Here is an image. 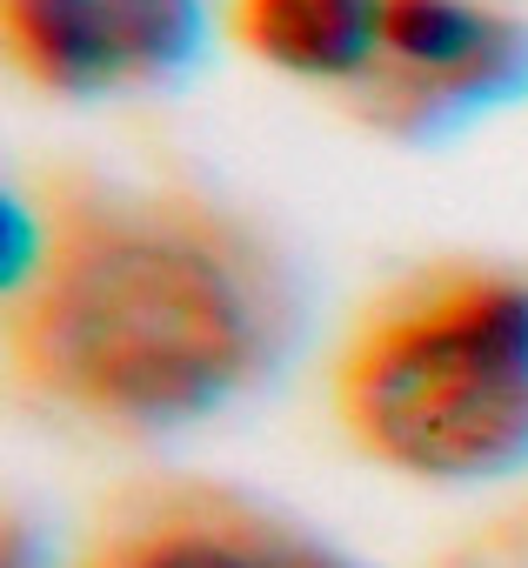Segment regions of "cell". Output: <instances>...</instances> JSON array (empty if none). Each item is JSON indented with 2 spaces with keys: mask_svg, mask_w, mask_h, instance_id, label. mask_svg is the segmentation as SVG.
Returning <instances> with one entry per match:
<instances>
[{
  "mask_svg": "<svg viewBox=\"0 0 528 568\" xmlns=\"http://www.w3.org/2000/svg\"><path fill=\"white\" fill-rule=\"evenodd\" d=\"M295 335L282 267L234 221L121 187H68L8 288V355L108 428H187L275 375Z\"/></svg>",
  "mask_w": 528,
  "mask_h": 568,
  "instance_id": "cell-1",
  "label": "cell"
},
{
  "mask_svg": "<svg viewBox=\"0 0 528 568\" xmlns=\"http://www.w3.org/2000/svg\"><path fill=\"white\" fill-rule=\"evenodd\" d=\"M335 408L362 455L415 481L528 468V281L461 267L402 288L355 328Z\"/></svg>",
  "mask_w": 528,
  "mask_h": 568,
  "instance_id": "cell-2",
  "label": "cell"
},
{
  "mask_svg": "<svg viewBox=\"0 0 528 568\" xmlns=\"http://www.w3.org/2000/svg\"><path fill=\"white\" fill-rule=\"evenodd\" d=\"M355 88L375 128L448 134L528 94V21L481 0H382V54Z\"/></svg>",
  "mask_w": 528,
  "mask_h": 568,
  "instance_id": "cell-3",
  "label": "cell"
},
{
  "mask_svg": "<svg viewBox=\"0 0 528 568\" xmlns=\"http://www.w3.org/2000/svg\"><path fill=\"white\" fill-rule=\"evenodd\" d=\"M0 34L28 81L54 94H128L194 68L201 0H0Z\"/></svg>",
  "mask_w": 528,
  "mask_h": 568,
  "instance_id": "cell-4",
  "label": "cell"
},
{
  "mask_svg": "<svg viewBox=\"0 0 528 568\" xmlns=\"http://www.w3.org/2000/svg\"><path fill=\"white\" fill-rule=\"evenodd\" d=\"M234 34L302 81H362L382 54V0H234Z\"/></svg>",
  "mask_w": 528,
  "mask_h": 568,
  "instance_id": "cell-5",
  "label": "cell"
},
{
  "mask_svg": "<svg viewBox=\"0 0 528 568\" xmlns=\"http://www.w3.org/2000/svg\"><path fill=\"white\" fill-rule=\"evenodd\" d=\"M275 535L282 521L241 501H174L114 528L81 568H275Z\"/></svg>",
  "mask_w": 528,
  "mask_h": 568,
  "instance_id": "cell-6",
  "label": "cell"
},
{
  "mask_svg": "<svg viewBox=\"0 0 528 568\" xmlns=\"http://www.w3.org/2000/svg\"><path fill=\"white\" fill-rule=\"evenodd\" d=\"M275 568H362V561H348V555L328 548V541H308V535L282 528V535H275Z\"/></svg>",
  "mask_w": 528,
  "mask_h": 568,
  "instance_id": "cell-7",
  "label": "cell"
},
{
  "mask_svg": "<svg viewBox=\"0 0 528 568\" xmlns=\"http://www.w3.org/2000/svg\"><path fill=\"white\" fill-rule=\"evenodd\" d=\"M0 568H41V555H34V541H28V528H14V535H8V555H0Z\"/></svg>",
  "mask_w": 528,
  "mask_h": 568,
  "instance_id": "cell-8",
  "label": "cell"
}]
</instances>
